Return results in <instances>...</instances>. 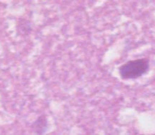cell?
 Wrapping results in <instances>:
<instances>
[{
    "label": "cell",
    "mask_w": 155,
    "mask_h": 135,
    "mask_svg": "<svg viewBox=\"0 0 155 135\" xmlns=\"http://www.w3.org/2000/svg\"><path fill=\"white\" fill-rule=\"evenodd\" d=\"M149 69V60L147 58L131 60L119 68V75L123 79H134L140 77Z\"/></svg>",
    "instance_id": "6da1fadb"
}]
</instances>
